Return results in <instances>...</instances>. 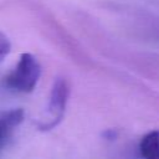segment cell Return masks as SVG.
Wrapping results in <instances>:
<instances>
[{
  "label": "cell",
  "mask_w": 159,
  "mask_h": 159,
  "mask_svg": "<svg viewBox=\"0 0 159 159\" xmlns=\"http://www.w3.org/2000/svg\"><path fill=\"white\" fill-rule=\"evenodd\" d=\"M24 120V111L21 108L10 109L0 113V149L12 137L15 129Z\"/></svg>",
  "instance_id": "3957f363"
},
{
  "label": "cell",
  "mask_w": 159,
  "mask_h": 159,
  "mask_svg": "<svg viewBox=\"0 0 159 159\" xmlns=\"http://www.w3.org/2000/svg\"><path fill=\"white\" fill-rule=\"evenodd\" d=\"M41 75V66L31 53H22L16 67L6 76L5 86L15 92L30 93L36 87Z\"/></svg>",
  "instance_id": "6da1fadb"
},
{
  "label": "cell",
  "mask_w": 159,
  "mask_h": 159,
  "mask_svg": "<svg viewBox=\"0 0 159 159\" xmlns=\"http://www.w3.org/2000/svg\"><path fill=\"white\" fill-rule=\"evenodd\" d=\"M139 150L145 159H159V130L147 133L139 143Z\"/></svg>",
  "instance_id": "277c9868"
},
{
  "label": "cell",
  "mask_w": 159,
  "mask_h": 159,
  "mask_svg": "<svg viewBox=\"0 0 159 159\" xmlns=\"http://www.w3.org/2000/svg\"><path fill=\"white\" fill-rule=\"evenodd\" d=\"M70 94V88L68 83L63 78H57L52 86L48 104H47V119L39 125L40 129L42 130H48L56 127L65 113L67 99Z\"/></svg>",
  "instance_id": "7a4b0ae2"
},
{
  "label": "cell",
  "mask_w": 159,
  "mask_h": 159,
  "mask_svg": "<svg viewBox=\"0 0 159 159\" xmlns=\"http://www.w3.org/2000/svg\"><path fill=\"white\" fill-rule=\"evenodd\" d=\"M10 48H11L10 40L5 34L0 32V62L7 56V53L10 52Z\"/></svg>",
  "instance_id": "5b68a950"
}]
</instances>
